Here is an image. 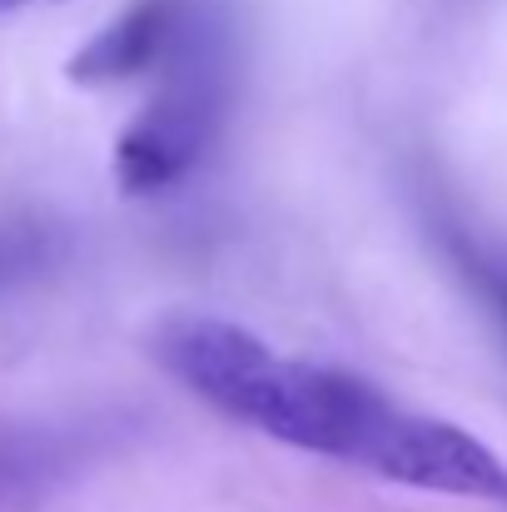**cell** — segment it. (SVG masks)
Here are the masks:
<instances>
[{
  "label": "cell",
  "instance_id": "6da1fadb",
  "mask_svg": "<svg viewBox=\"0 0 507 512\" xmlns=\"http://www.w3.org/2000/svg\"><path fill=\"white\" fill-rule=\"evenodd\" d=\"M150 353L169 378H179L224 418L368 473H383L408 423V408L388 403L373 383L338 368L279 358L249 329L209 314L165 319L150 339Z\"/></svg>",
  "mask_w": 507,
  "mask_h": 512
},
{
  "label": "cell",
  "instance_id": "7a4b0ae2",
  "mask_svg": "<svg viewBox=\"0 0 507 512\" xmlns=\"http://www.w3.org/2000/svg\"><path fill=\"white\" fill-rule=\"evenodd\" d=\"M229 105V70H224V40L214 25L199 15L189 20L179 50L165 65L160 95L130 120V130L115 145V179L125 194H160L174 189L184 174L194 170Z\"/></svg>",
  "mask_w": 507,
  "mask_h": 512
},
{
  "label": "cell",
  "instance_id": "3957f363",
  "mask_svg": "<svg viewBox=\"0 0 507 512\" xmlns=\"http://www.w3.org/2000/svg\"><path fill=\"white\" fill-rule=\"evenodd\" d=\"M194 20L189 0H135L125 15H115L95 40H85L70 60L75 85H125L135 75H150L169 65L184 30Z\"/></svg>",
  "mask_w": 507,
  "mask_h": 512
},
{
  "label": "cell",
  "instance_id": "277c9868",
  "mask_svg": "<svg viewBox=\"0 0 507 512\" xmlns=\"http://www.w3.org/2000/svg\"><path fill=\"white\" fill-rule=\"evenodd\" d=\"M478 279H483V294L493 299L498 319L507 324V274H493V269H483V264H478Z\"/></svg>",
  "mask_w": 507,
  "mask_h": 512
}]
</instances>
